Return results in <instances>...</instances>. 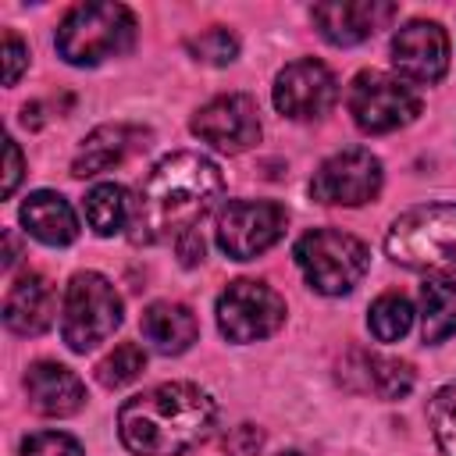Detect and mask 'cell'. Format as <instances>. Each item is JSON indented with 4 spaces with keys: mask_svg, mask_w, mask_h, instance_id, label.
Masks as SVG:
<instances>
[{
    "mask_svg": "<svg viewBox=\"0 0 456 456\" xmlns=\"http://www.w3.org/2000/svg\"><path fill=\"white\" fill-rule=\"evenodd\" d=\"M285 324V299L256 278L228 281L217 296V331L228 342H260Z\"/></svg>",
    "mask_w": 456,
    "mask_h": 456,
    "instance_id": "cell-8",
    "label": "cell"
},
{
    "mask_svg": "<svg viewBox=\"0 0 456 456\" xmlns=\"http://www.w3.org/2000/svg\"><path fill=\"white\" fill-rule=\"evenodd\" d=\"M135 43V14L125 4H78L71 7L53 36L57 53L75 68H96L107 57L128 53Z\"/></svg>",
    "mask_w": 456,
    "mask_h": 456,
    "instance_id": "cell-3",
    "label": "cell"
},
{
    "mask_svg": "<svg viewBox=\"0 0 456 456\" xmlns=\"http://www.w3.org/2000/svg\"><path fill=\"white\" fill-rule=\"evenodd\" d=\"M132 214H135V200L118 182H100L86 192V221L100 239H110L132 228Z\"/></svg>",
    "mask_w": 456,
    "mask_h": 456,
    "instance_id": "cell-21",
    "label": "cell"
},
{
    "mask_svg": "<svg viewBox=\"0 0 456 456\" xmlns=\"http://www.w3.org/2000/svg\"><path fill=\"white\" fill-rule=\"evenodd\" d=\"M139 328H142V338L164 353V356H178L185 353L196 335H200V324H196V314L185 306V303H171V299H157L142 310L139 317Z\"/></svg>",
    "mask_w": 456,
    "mask_h": 456,
    "instance_id": "cell-20",
    "label": "cell"
},
{
    "mask_svg": "<svg viewBox=\"0 0 456 456\" xmlns=\"http://www.w3.org/2000/svg\"><path fill=\"white\" fill-rule=\"evenodd\" d=\"M175 246H178V256H182L185 267H196L203 260V239H200V232H185Z\"/></svg>",
    "mask_w": 456,
    "mask_h": 456,
    "instance_id": "cell-31",
    "label": "cell"
},
{
    "mask_svg": "<svg viewBox=\"0 0 456 456\" xmlns=\"http://www.w3.org/2000/svg\"><path fill=\"white\" fill-rule=\"evenodd\" d=\"M317 32L335 46H356L395 18L388 0H324L310 11Z\"/></svg>",
    "mask_w": 456,
    "mask_h": 456,
    "instance_id": "cell-14",
    "label": "cell"
},
{
    "mask_svg": "<svg viewBox=\"0 0 456 456\" xmlns=\"http://www.w3.org/2000/svg\"><path fill=\"white\" fill-rule=\"evenodd\" d=\"M274 107L292 121H317L338 100V82L324 61L303 57L278 71L274 78Z\"/></svg>",
    "mask_w": 456,
    "mask_h": 456,
    "instance_id": "cell-12",
    "label": "cell"
},
{
    "mask_svg": "<svg viewBox=\"0 0 456 456\" xmlns=\"http://www.w3.org/2000/svg\"><path fill=\"white\" fill-rule=\"evenodd\" d=\"M278 456H299V452H278Z\"/></svg>",
    "mask_w": 456,
    "mask_h": 456,
    "instance_id": "cell-33",
    "label": "cell"
},
{
    "mask_svg": "<svg viewBox=\"0 0 456 456\" xmlns=\"http://www.w3.org/2000/svg\"><path fill=\"white\" fill-rule=\"evenodd\" d=\"M428 424L445 456H456V381L442 385L428 403Z\"/></svg>",
    "mask_w": 456,
    "mask_h": 456,
    "instance_id": "cell-25",
    "label": "cell"
},
{
    "mask_svg": "<svg viewBox=\"0 0 456 456\" xmlns=\"http://www.w3.org/2000/svg\"><path fill=\"white\" fill-rule=\"evenodd\" d=\"M456 331V278H431L420 289V335L428 346Z\"/></svg>",
    "mask_w": 456,
    "mask_h": 456,
    "instance_id": "cell-22",
    "label": "cell"
},
{
    "mask_svg": "<svg viewBox=\"0 0 456 456\" xmlns=\"http://www.w3.org/2000/svg\"><path fill=\"white\" fill-rule=\"evenodd\" d=\"M285 224H289V210L274 200H232L217 214L214 239L224 256L253 260L285 235Z\"/></svg>",
    "mask_w": 456,
    "mask_h": 456,
    "instance_id": "cell-9",
    "label": "cell"
},
{
    "mask_svg": "<svg viewBox=\"0 0 456 456\" xmlns=\"http://www.w3.org/2000/svg\"><path fill=\"white\" fill-rule=\"evenodd\" d=\"M292 256H296L306 285L321 296L353 292L370 267L367 242H360L356 235L338 232V228H314V232L299 235Z\"/></svg>",
    "mask_w": 456,
    "mask_h": 456,
    "instance_id": "cell-5",
    "label": "cell"
},
{
    "mask_svg": "<svg viewBox=\"0 0 456 456\" xmlns=\"http://www.w3.org/2000/svg\"><path fill=\"white\" fill-rule=\"evenodd\" d=\"M7 175H4V196H11L14 189H18V182H21V150H18V142L14 139H7Z\"/></svg>",
    "mask_w": 456,
    "mask_h": 456,
    "instance_id": "cell-30",
    "label": "cell"
},
{
    "mask_svg": "<svg viewBox=\"0 0 456 456\" xmlns=\"http://www.w3.org/2000/svg\"><path fill=\"white\" fill-rule=\"evenodd\" d=\"M125 317L118 289L100 271H78L61 303V338L71 353H89L107 342Z\"/></svg>",
    "mask_w": 456,
    "mask_h": 456,
    "instance_id": "cell-6",
    "label": "cell"
},
{
    "mask_svg": "<svg viewBox=\"0 0 456 456\" xmlns=\"http://www.w3.org/2000/svg\"><path fill=\"white\" fill-rule=\"evenodd\" d=\"M385 253L410 271L456 274V203H428L399 214L385 235Z\"/></svg>",
    "mask_w": 456,
    "mask_h": 456,
    "instance_id": "cell-4",
    "label": "cell"
},
{
    "mask_svg": "<svg viewBox=\"0 0 456 456\" xmlns=\"http://www.w3.org/2000/svg\"><path fill=\"white\" fill-rule=\"evenodd\" d=\"M146 370V349L139 342H121L114 346L100 363H96V381L103 388H125Z\"/></svg>",
    "mask_w": 456,
    "mask_h": 456,
    "instance_id": "cell-24",
    "label": "cell"
},
{
    "mask_svg": "<svg viewBox=\"0 0 456 456\" xmlns=\"http://www.w3.org/2000/svg\"><path fill=\"white\" fill-rule=\"evenodd\" d=\"M221 445H224L228 456H256V452L264 449V431L253 428V424H239V428H232V431L224 435Z\"/></svg>",
    "mask_w": 456,
    "mask_h": 456,
    "instance_id": "cell-28",
    "label": "cell"
},
{
    "mask_svg": "<svg viewBox=\"0 0 456 456\" xmlns=\"http://www.w3.org/2000/svg\"><path fill=\"white\" fill-rule=\"evenodd\" d=\"M217 420V403L192 381L153 385L118 410L121 445L135 456H182L200 445Z\"/></svg>",
    "mask_w": 456,
    "mask_h": 456,
    "instance_id": "cell-2",
    "label": "cell"
},
{
    "mask_svg": "<svg viewBox=\"0 0 456 456\" xmlns=\"http://www.w3.org/2000/svg\"><path fill=\"white\" fill-rule=\"evenodd\" d=\"M338 378L356 392H374L378 399H403L413 388V367L395 356L353 349L338 363Z\"/></svg>",
    "mask_w": 456,
    "mask_h": 456,
    "instance_id": "cell-17",
    "label": "cell"
},
{
    "mask_svg": "<svg viewBox=\"0 0 456 456\" xmlns=\"http://www.w3.org/2000/svg\"><path fill=\"white\" fill-rule=\"evenodd\" d=\"M392 68L403 82L435 86L449 68V36L438 21L413 18L392 36Z\"/></svg>",
    "mask_w": 456,
    "mask_h": 456,
    "instance_id": "cell-13",
    "label": "cell"
},
{
    "mask_svg": "<svg viewBox=\"0 0 456 456\" xmlns=\"http://www.w3.org/2000/svg\"><path fill=\"white\" fill-rule=\"evenodd\" d=\"M224 192L221 167L203 153H167L153 164L146 175L135 214H132V242L135 246H157L167 239H182L185 232H196V224L217 207Z\"/></svg>",
    "mask_w": 456,
    "mask_h": 456,
    "instance_id": "cell-1",
    "label": "cell"
},
{
    "mask_svg": "<svg viewBox=\"0 0 456 456\" xmlns=\"http://www.w3.org/2000/svg\"><path fill=\"white\" fill-rule=\"evenodd\" d=\"M53 314H57V292L43 274L28 271L7 289L4 324L14 335H43L53 324Z\"/></svg>",
    "mask_w": 456,
    "mask_h": 456,
    "instance_id": "cell-18",
    "label": "cell"
},
{
    "mask_svg": "<svg viewBox=\"0 0 456 456\" xmlns=\"http://www.w3.org/2000/svg\"><path fill=\"white\" fill-rule=\"evenodd\" d=\"M367 328H370V335L378 342H399L413 328V303L403 292H381L370 303Z\"/></svg>",
    "mask_w": 456,
    "mask_h": 456,
    "instance_id": "cell-23",
    "label": "cell"
},
{
    "mask_svg": "<svg viewBox=\"0 0 456 456\" xmlns=\"http://www.w3.org/2000/svg\"><path fill=\"white\" fill-rule=\"evenodd\" d=\"M25 395L39 417H71L86 406L82 378L57 360H36L25 370Z\"/></svg>",
    "mask_w": 456,
    "mask_h": 456,
    "instance_id": "cell-16",
    "label": "cell"
},
{
    "mask_svg": "<svg viewBox=\"0 0 456 456\" xmlns=\"http://www.w3.org/2000/svg\"><path fill=\"white\" fill-rule=\"evenodd\" d=\"M385 185V167L367 146L331 153L310 178V196L328 207H363Z\"/></svg>",
    "mask_w": 456,
    "mask_h": 456,
    "instance_id": "cell-10",
    "label": "cell"
},
{
    "mask_svg": "<svg viewBox=\"0 0 456 456\" xmlns=\"http://www.w3.org/2000/svg\"><path fill=\"white\" fill-rule=\"evenodd\" d=\"M185 50H189L192 61H200V64L221 68V64H232V61L239 57V39H235V32L214 25V28H207V32H200V36H189V39H185Z\"/></svg>",
    "mask_w": 456,
    "mask_h": 456,
    "instance_id": "cell-26",
    "label": "cell"
},
{
    "mask_svg": "<svg viewBox=\"0 0 456 456\" xmlns=\"http://www.w3.org/2000/svg\"><path fill=\"white\" fill-rule=\"evenodd\" d=\"M346 107L360 132L367 135H388L395 128H406L420 114V96L410 82L399 75L367 68L349 82Z\"/></svg>",
    "mask_w": 456,
    "mask_h": 456,
    "instance_id": "cell-7",
    "label": "cell"
},
{
    "mask_svg": "<svg viewBox=\"0 0 456 456\" xmlns=\"http://www.w3.org/2000/svg\"><path fill=\"white\" fill-rule=\"evenodd\" d=\"M189 128L200 142L214 146L217 153H246L249 146L260 142V110H256L253 96L224 93V96H214L210 103H203L192 114Z\"/></svg>",
    "mask_w": 456,
    "mask_h": 456,
    "instance_id": "cell-11",
    "label": "cell"
},
{
    "mask_svg": "<svg viewBox=\"0 0 456 456\" xmlns=\"http://www.w3.org/2000/svg\"><path fill=\"white\" fill-rule=\"evenodd\" d=\"M18 456H86L78 438L64 435V431H36L21 442Z\"/></svg>",
    "mask_w": 456,
    "mask_h": 456,
    "instance_id": "cell-27",
    "label": "cell"
},
{
    "mask_svg": "<svg viewBox=\"0 0 456 456\" xmlns=\"http://www.w3.org/2000/svg\"><path fill=\"white\" fill-rule=\"evenodd\" d=\"M18 217H21L25 232L32 239H39L43 246H68V242L78 239V217H75L71 203L53 189L28 192Z\"/></svg>",
    "mask_w": 456,
    "mask_h": 456,
    "instance_id": "cell-19",
    "label": "cell"
},
{
    "mask_svg": "<svg viewBox=\"0 0 456 456\" xmlns=\"http://www.w3.org/2000/svg\"><path fill=\"white\" fill-rule=\"evenodd\" d=\"M25 64H28V46L14 32H4V82L14 86L25 71Z\"/></svg>",
    "mask_w": 456,
    "mask_h": 456,
    "instance_id": "cell-29",
    "label": "cell"
},
{
    "mask_svg": "<svg viewBox=\"0 0 456 456\" xmlns=\"http://www.w3.org/2000/svg\"><path fill=\"white\" fill-rule=\"evenodd\" d=\"M4 239H7V253H4V267H11V264L18 260V246H14V235H11V232H7Z\"/></svg>",
    "mask_w": 456,
    "mask_h": 456,
    "instance_id": "cell-32",
    "label": "cell"
},
{
    "mask_svg": "<svg viewBox=\"0 0 456 456\" xmlns=\"http://www.w3.org/2000/svg\"><path fill=\"white\" fill-rule=\"evenodd\" d=\"M150 146V128H139V125H125V121H114V125H100L93 128L75 160H71V175L75 178H93V175H103L118 164H125L132 153L146 150Z\"/></svg>",
    "mask_w": 456,
    "mask_h": 456,
    "instance_id": "cell-15",
    "label": "cell"
}]
</instances>
